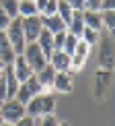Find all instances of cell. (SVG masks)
Segmentation results:
<instances>
[{
	"mask_svg": "<svg viewBox=\"0 0 115 126\" xmlns=\"http://www.w3.org/2000/svg\"><path fill=\"white\" fill-rule=\"evenodd\" d=\"M6 37L10 41V46H12V52L17 56H23L25 52V46H27V41H25V35H23V19L17 17L10 21L8 29H6Z\"/></svg>",
	"mask_w": 115,
	"mask_h": 126,
	"instance_id": "6da1fadb",
	"label": "cell"
},
{
	"mask_svg": "<svg viewBox=\"0 0 115 126\" xmlns=\"http://www.w3.org/2000/svg\"><path fill=\"white\" fill-rule=\"evenodd\" d=\"M37 95H43V89H41L39 81H37V77L33 75L27 83L19 85V91H17V95H14V99H17L21 106H27L31 99H33V97H37Z\"/></svg>",
	"mask_w": 115,
	"mask_h": 126,
	"instance_id": "7a4b0ae2",
	"label": "cell"
},
{
	"mask_svg": "<svg viewBox=\"0 0 115 126\" xmlns=\"http://www.w3.org/2000/svg\"><path fill=\"white\" fill-rule=\"evenodd\" d=\"M23 58H25V62L29 64V68L35 72V75H37V72H41L45 66H47V60H45L43 52L39 50L37 44H27V46H25Z\"/></svg>",
	"mask_w": 115,
	"mask_h": 126,
	"instance_id": "3957f363",
	"label": "cell"
},
{
	"mask_svg": "<svg viewBox=\"0 0 115 126\" xmlns=\"http://www.w3.org/2000/svg\"><path fill=\"white\" fill-rule=\"evenodd\" d=\"M99 68L101 70H115V46L109 37L101 39V52H99Z\"/></svg>",
	"mask_w": 115,
	"mask_h": 126,
	"instance_id": "277c9868",
	"label": "cell"
},
{
	"mask_svg": "<svg viewBox=\"0 0 115 126\" xmlns=\"http://www.w3.org/2000/svg\"><path fill=\"white\" fill-rule=\"evenodd\" d=\"M0 116H2L4 122H10V124H17L21 118H25V106H21L17 99H8V101L2 103V110H0Z\"/></svg>",
	"mask_w": 115,
	"mask_h": 126,
	"instance_id": "5b68a950",
	"label": "cell"
},
{
	"mask_svg": "<svg viewBox=\"0 0 115 126\" xmlns=\"http://www.w3.org/2000/svg\"><path fill=\"white\" fill-rule=\"evenodd\" d=\"M111 77H113V72L101 70V68L95 72V79H92V93H95L97 99H105L107 91H109V85H111Z\"/></svg>",
	"mask_w": 115,
	"mask_h": 126,
	"instance_id": "8992f818",
	"label": "cell"
},
{
	"mask_svg": "<svg viewBox=\"0 0 115 126\" xmlns=\"http://www.w3.org/2000/svg\"><path fill=\"white\" fill-rule=\"evenodd\" d=\"M41 31H43L41 17H29V19H23V35H25V41H27V44H35Z\"/></svg>",
	"mask_w": 115,
	"mask_h": 126,
	"instance_id": "52a82bcc",
	"label": "cell"
},
{
	"mask_svg": "<svg viewBox=\"0 0 115 126\" xmlns=\"http://www.w3.org/2000/svg\"><path fill=\"white\" fill-rule=\"evenodd\" d=\"M10 66H12V72H14V77H17L19 85H23V83H27L29 79H31V77L35 75V72H33V70L29 68V64L25 62V58H23V56H17V58H14V62H12Z\"/></svg>",
	"mask_w": 115,
	"mask_h": 126,
	"instance_id": "ba28073f",
	"label": "cell"
},
{
	"mask_svg": "<svg viewBox=\"0 0 115 126\" xmlns=\"http://www.w3.org/2000/svg\"><path fill=\"white\" fill-rule=\"evenodd\" d=\"M74 89V72H56L54 79V91L60 93H72Z\"/></svg>",
	"mask_w": 115,
	"mask_h": 126,
	"instance_id": "9c48e42d",
	"label": "cell"
},
{
	"mask_svg": "<svg viewBox=\"0 0 115 126\" xmlns=\"http://www.w3.org/2000/svg\"><path fill=\"white\" fill-rule=\"evenodd\" d=\"M35 44L39 46V50L43 52V56H45V60L49 62V58H51V54H54V35L49 33L47 29H43L39 33V37H37V41Z\"/></svg>",
	"mask_w": 115,
	"mask_h": 126,
	"instance_id": "30bf717a",
	"label": "cell"
},
{
	"mask_svg": "<svg viewBox=\"0 0 115 126\" xmlns=\"http://www.w3.org/2000/svg\"><path fill=\"white\" fill-rule=\"evenodd\" d=\"M0 58L6 66H10L17 58V54L12 52V46H10V41L6 37V31H0Z\"/></svg>",
	"mask_w": 115,
	"mask_h": 126,
	"instance_id": "8fae6325",
	"label": "cell"
},
{
	"mask_svg": "<svg viewBox=\"0 0 115 126\" xmlns=\"http://www.w3.org/2000/svg\"><path fill=\"white\" fill-rule=\"evenodd\" d=\"M70 58L72 56L64 54V52H54L51 58H49V64L56 72H72L70 70Z\"/></svg>",
	"mask_w": 115,
	"mask_h": 126,
	"instance_id": "7c38bea8",
	"label": "cell"
},
{
	"mask_svg": "<svg viewBox=\"0 0 115 126\" xmlns=\"http://www.w3.org/2000/svg\"><path fill=\"white\" fill-rule=\"evenodd\" d=\"M82 21H84L86 29H92V31H99V33H101V29H103V13L84 10V13H82Z\"/></svg>",
	"mask_w": 115,
	"mask_h": 126,
	"instance_id": "4fadbf2b",
	"label": "cell"
},
{
	"mask_svg": "<svg viewBox=\"0 0 115 126\" xmlns=\"http://www.w3.org/2000/svg\"><path fill=\"white\" fill-rule=\"evenodd\" d=\"M41 23H43V29H47L51 35L64 33L66 31V25L62 23V19L58 17V15H54V17H41Z\"/></svg>",
	"mask_w": 115,
	"mask_h": 126,
	"instance_id": "5bb4252c",
	"label": "cell"
},
{
	"mask_svg": "<svg viewBox=\"0 0 115 126\" xmlns=\"http://www.w3.org/2000/svg\"><path fill=\"white\" fill-rule=\"evenodd\" d=\"M4 79H6V95H8V99H14V95L19 91V81L12 72V66H4Z\"/></svg>",
	"mask_w": 115,
	"mask_h": 126,
	"instance_id": "9a60e30c",
	"label": "cell"
},
{
	"mask_svg": "<svg viewBox=\"0 0 115 126\" xmlns=\"http://www.w3.org/2000/svg\"><path fill=\"white\" fill-rule=\"evenodd\" d=\"M58 17L62 19V23L66 25V29H68V25L72 23V17H74V10L70 8V4H68V0H58Z\"/></svg>",
	"mask_w": 115,
	"mask_h": 126,
	"instance_id": "2e32d148",
	"label": "cell"
},
{
	"mask_svg": "<svg viewBox=\"0 0 115 126\" xmlns=\"http://www.w3.org/2000/svg\"><path fill=\"white\" fill-rule=\"evenodd\" d=\"M68 33L74 35V37L80 39L82 37V31H84V21H82V13H74V17H72V23L68 25Z\"/></svg>",
	"mask_w": 115,
	"mask_h": 126,
	"instance_id": "e0dca14e",
	"label": "cell"
},
{
	"mask_svg": "<svg viewBox=\"0 0 115 126\" xmlns=\"http://www.w3.org/2000/svg\"><path fill=\"white\" fill-rule=\"evenodd\" d=\"M19 17H21V19L39 17L37 6H35V2H33V0H23V2H19Z\"/></svg>",
	"mask_w": 115,
	"mask_h": 126,
	"instance_id": "ac0fdd59",
	"label": "cell"
},
{
	"mask_svg": "<svg viewBox=\"0 0 115 126\" xmlns=\"http://www.w3.org/2000/svg\"><path fill=\"white\" fill-rule=\"evenodd\" d=\"M0 8L8 15V19H17L19 17V2L17 0H4V2H0Z\"/></svg>",
	"mask_w": 115,
	"mask_h": 126,
	"instance_id": "d6986e66",
	"label": "cell"
},
{
	"mask_svg": "<svg viewBox=\"0 0 115 126\" xmlns=\"http://www.w3.org/2000/svg\"><path fill=\"white\" fill-rule=\"evenodd\" d=\"M78 37H74V35H70L66 31V39H64V46H62V52H64V54H68V56H72L76 52V46H78Z\"/></svg>",
	"mask_w": 115,
	"mask_h": 126,
	"instance_id": "ffe728a7",
	"label": "cell"
},
{
	"mask_svg": "<svg viewBox=\"0 0 115 126\" xmlns=\"http://www.w3.org/2000/svg\"><path fill=\"white\" fill-rule=\"evenodd\" d=\"M101 37H103V35L99 33V31H92V29H86V27H84L80 39L84 41L86 46H95V44H99V41H101Z\"/></svg>",
	"mask_w": 115,
	"mask_h": 126,
	"instance_id": "44dd1931",
	"label": "cell"
},
{
	"mask_svg": "<svg viewBox=\"0 0 115 126\" xmlns=\"http://www.w3.org/2000/svg\"><path fill=\"white\" fill-rule=\"evenodd\" d=\"M103 27H107L109 33L115 37V10H107V13H103Z\"/></svg>",
	"mask_w": 115,
	"mask_h": 126,
	"instance_id": "7402d4cb",
	"label": "cell"
},
{
	"mask_svg": "<svg viewBox=\"0 0 115 126\" xmlns=\"http://www.w3.org/2000/svg\"><path fill=\"white\" fill-rule=\"evenodd\" d=\"M54 112H56V97L43 93V116H49Z\"/></svg>",
	"mask_w": 115,
	"mask_h": 126,
	"instance_id": "603a6c76",
	"label": "cell"
},
{
	"mask_svg": "<svg viewBox=\"0 0 115 126\" xmlns=\"http://www.w3.org/2000/svg\"><path fill=\"white\" fill-rule=\"evenodd\" d=\"M56 13H58V0H45V8L41 17H54Z\"/></svg>",
	"mask_w": 115,
	"mask_h": 126,
	"instance_id": "cb8c5ba5",
	"label": "cell"
},
{
	"mask_svg": "<svg viewBox=\"0 0 115 126\" xmlns=\"http://www.w3.org/2000/svg\"><path fill=\"white\" fill-rule=\"evenodd\" d=\"M84 10H91V13H103V2H101V0H84Z\"/></svg>",
	"mask_w": 115,
	"mask_h": 126,
	"instance_id": "d4e9b609",
	"label": "cell"
},
{
	"mask_svg": "<svg viewBox=\"0 0 115 126\" xmlns=\"http://www.w3.org/2000/svg\"><path fill=\"white\" fill-rule=\"evenodd\" d=\"M64 39H66V31H64V33H56L54 35V52H62Z\"/></svg>",
	"mask_w": 115,
	"mask_h": 126,
	"instance_id": "484cf974",
	"label": "cell"
},
{
	"mask_svg": "<svg viewBox=\"0 0 115 126\" xmlns=\"http://www.w3.org/2000/svg\"><path fill=\"white\" fill-rule=\"evenodd\" d=\"M41 126H60V120L56 118V114H49L41 118Z\"/></svg>",
	"mask_w": 115,
	"mask_h": 126,
	"instance_id": "4316f807",
	"label": "cell"
},
{
	"mask_svg": "<svg viewBox=\"0 0 115 126\" xmlns=\"http://www.w3.org/2000/svg\"><path fill=\"white\" fill-rule=\"evenodd\" d=\"M10 21H12V19H8V15L0 8V31H6L8 25H10Z\"/></svg>",
	"mask_w": 115,
	"mask_h": 126,
	"instance_id": "83f0119b",
	"label": "cell"
},
{
	"mask_svg": "<svg viewBox=\"0 0 115 126\" xmlns=\"http://www.w3.org/2000/svg\"><path fill=\"white\" fill-rule=\"evenodd\" d=\"M14 126H35V120H33V118H29V116H25V118H21Z\"/></svg>",
	"mask_w": 115,
	"mask_h": 126,
	"instance_id": "f1b7e54d",
	"label": "cell"
},
{
	"mask_svg": "<svg viewBox=\"0 0 115 126\" xmlns=\"http://www.w3.org/2000/svg\"><path fill=\"white\" fill-rule=\"evenodd\" d=\"M107 10H115V0H103V13Z\"/></svg>",
	"mask_w": 115,
	"mask_h": 126,
	"instance_id": "f546056e",
	"label": "cell"
},
{
	"mask_svg": "<svg viewBox=\"0 0 115 126\" xmlns=\"http://www.w3.org/2000/svg\"><path fill=\"white\" fill-rule=\"evenodd\" d=\"M4 66H6V64H4V62H2V58H0V72L4 70Z\"/></svg>",
	"mask_w": 115,
	"mask_h": 126,
	"instance_id": "4dcf8cb0",
	"label": "cell"
},
{
	"mask_svg": "<svg viewBox=\"0 0 115 126\" xmlns=\"http://www.w3.org/2000/svg\"><path fill=\"white\" fill-rule=\"evenodd\" d=\"M2 126H14V124H10V122H2Z\"/></svg>",
	"mask_w": 115,
	"mask_h": 126,
	"instance_id": "1f68e13d",
	"label": "cell"
},
{
	"mask_svg": "<svg viewBox=\"0 0 115 126\" xmlns=\"http://www.w3.org/2000/svg\"><path fill=\"white\" fill-rule=\"evenodd\" d=\"M60 126H68V124H66V122H60Z\"/></svg>",
	"mask_w": 115,
	"mask_h": 126,
	"instance_id": "d6a6232c",
	"label": "cell"
},
{
	"mask_svg": "<svg viewBox=\"0 0 115 126\" xmlns=\"http://www.w3.org/2000/svg\"><path fill=\"white\" fill-rule=\"evenodd\" d=\"M2 122H4V120H2V116H0V126H2Z\"/></svg>",
	"mask_w": 115,
	"mask_h": 126,
	"instance_id": "836d02e7",
	"label": "cell"
},
{
	"mask_svg": "<svg viewBox=\"0 0 115 126\" xmlns=\"http://www.w3.org/2000/svg\"><path fill=\"white\" fill-rule=\"evenodd\" d=\"M0 110H2V101H0Z\"/></svg>",
	"mask_w": 115,
	"mask_h": 126,
	"instance_id": "e575fe53",
	"label": "cell"
},
{
	"mask_svg": "<svg viewBox=\"0 0 115 126\" xmlns=\"http://www.w3.org/2000/svg\"><path fill=\"white\" fill-rule=\"evenodd\" d=\"M0 77H2V72H0Z\"/></svg>",
	"mask_w": 115,
	"mask_h": 126,
	"instance_id": "d590c367",
	"label": "cell"
}]
</instances>
